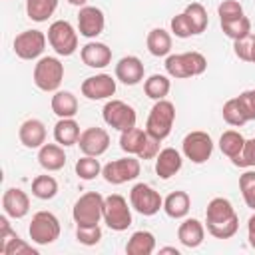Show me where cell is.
<instances>
[{
  "mask_svg": "<svg viewBox=\"0 0 255 255\" xmlns=\"http://www.w3.org/2000/svg\"><path fill=\"white\" fill-rule=\"evenodd\" d=\"M205 225L207 231L217 239L233 237L239 229V217L231 201L225 197H213L205 209Z\"/></svg>",
  "mask_w": 255,
  "mask_h": 255,
  "instance_id": "1",
  "label": "cell"
},
{
  "mask_svg": "<svg viewBox=\"0 0 255 255\" xmlns=\"http://www.w3.org/2000/svg\"><path fill=\"white\" fill-rule=\"evenodd\" d=\"M207 68V60L199 52H183V54H171L165 60V72L171 78L183 80L191 76H201Z\"/></svg>",
  "mask_w": 255,
  "mask_h": 255,
  "instance_id": "2",
  "label": "cell"
},
{
  "mask_svg": "<svg viewBox=\"0 0 255 255\" xmlns=\"http://www.w3.org/2000/svg\"><path fill=\"white\" fill-rule=\"evenodd\" d=\"M173 122H175V106L169 102V100H157L147 116V122H145V131L155 137V139H165L169 133H171V128H173Z\"/></svg>",
  "mask_w": 255,
  "mask_h": 255,
  "instance_id": "3",
  "label": "cell"
},
{
  "mask_svg": "<svg viewBox=\"0 0 255 255\" xmlns=\"http://www.w3.org/2000/svg\"><path fill=\"white\" fill-rule=\"evenodd\" d=\"M104 195L98 191L84 193L72 209V217L76 225H100V219H104Z\"/></svg>",
  "mask_w": 255,
  "mask_h": 255,
  "instance_id": "4",
  "label": "cell"
},
{
  "mask_svg": "<svg viewBox=\"0 0 255 255\" xmlns=\"http://www.w3.org/2000/svg\"><path fill=\"white\" fill-rule=\"evenodd\" d=\"M64 80V64L54 56H44L34 66V84L42 92H58Z\"/></svg>",
  "mask_w": 255,
  "mask_h": 255,
  "instance_id": "5",
  "label": "cell"
},
{
  "mask_svg": "<svg viewBox=\"0 0 255 255\" xmlns=\"http://www.w3.org/2000/svg\"><path fill=\"white\" fill-rule=\"evenodd\" d=\"M28 233L36 245H50L60 237V221L52 211H38L32 215Z\"/></svg>",
  "mask_w": 255,
  "mask_h": 255,
  "instance_id": "6",
  "label": "cell"
},
{
  "mask_svg": "<svg viewBox=\"0 0 255 255\" xmlns=\"http://www.w3.org/2000/svg\"><path fill=\"white\" fill-rule=\"evenodd\" d=\"M48 42L58 56H72L78 50V32L68 20H56L48 28Z\"/></svg>",
  "mask_w": 255,
  "mask_h": 255,
  "instance_id": "7",
  "label": "cell"
},
{
  "mask_svg": "<svg viewBox=\"0 0 255 255\" xmlns=\"http://www.w3.org/2000/svg\"><path fill=\"white\" fill-rule=\"evenodd\" d=\"M104 221L112 231H126L131 225V209L120 193H112L104 199Z\"/></svg>",
  "mask_w": 255,
  "mask_h": 255,
  "instance_id": "8",
  "label": "cell"
},
{
  "mask_svg": "<svg viewBox=\"0 0 255 255\" xmlns=\"http://www.w3.org/2000/svg\"><path fill=\"white\" fill-rule=\"evenodd\" d=\"M102 116H104V122L110 128L118 129V131H126V129L135 128V120H137L135 110L129 104L122 102V100H110V102H106V106L102 110Z\"/></svg>",
  "mask_w": 255,
  "mask_h": 255,
  "instance_id": "9",
  "label": "cell"
},
{
  "mask_svg": "<svg viewBox=\"0 0 255 255\" xmlns=\"http://www.w3.org/2000/svg\"><path fill=\"white\" fill-rule=\"evenodd\" d=\"M129 205L137 213H141L145 217H151L159 209H163V199H161V195L151 185H147V183H135L131 187V191H129Z\"/></svg>",
  "mask_w": 255,
  "mask_h": 255,
  "instance_id": "10",
  "label": "cell"
},
{
  "mask_svg": "<svg viewBox=\"0 0 255 255\" xmlns=\"http://www.w3.org/2000/svg\"><path fill=\"white\" fill-rule=\"evenodd\" d=\"M139 157H122V159H114L110 163H106L102 167V175L108 183L112 185H122L126 181H131L139 175Z\"/></svg>",
  "mask_w": 255,
  "mask_h": 255,
  "instance_id": "11",
  "label": "cell"
},
{
  "mask_svg": "<svg viewBox=\"0 0 255 255\" xmlns=\"http://www.w3.org/2000/svg\"><path fill=\"white\" fill-rule=\"evenodd\" d=\"M183 155L193 163H205L213 153V139L207 131H189L181 141Z\"/></svg>",
  "mask_w": 255,
  "mask_h": 255,
  "instance_id": "12",
  "label": "cell"
},
{
  "mask_svg": "<svg viewBox=\"0 0 255 255\" xmlns=\"http://www.w3.org/2000/svg\"><path fill=\"white\" fill-rule=\"evenodd\" d=\"M46 36L40 30H24L14 38V54L22 60H36L46 48Z\"/></svg>",
  "mask_w": 255,
  "mask_h": 255,
  "instance_id": "13",
  "label": "cell"
},
{
  "mask_svg": "<svg viewBox=\"0 0 255 255\" xmlns=\"http://www.w3.org/2000/svg\"><path fill=\"white\" fill-rule=\"evenodd\" d=\"M78 145L82 149L84 155H94V157H100L102 153L108 151L110 147V133L104 129V128H86L82 133H80V139H78Z\"/></svg>",
  "mask_w": 255,
  "mask_h": 255,
  "instance_id": "14",
  "label": "cell"
},
{
  "mask_svg": "<svg viewBox=\"0 0 255 255\" xmlns=\"http://www.w3.org/2000/svg\"><path fill=\"white\" fill-rule=\"evenodd\" d=\"M116 94V80L108 74H96L82 82V96L88 100H108Z\"/></svg>",
  "mask_w": 255,
  "mask_h": 255,
  "instance_id": "15",
  "label": "cell"
},
{
  "mask_svg": "<svg viewBox=\"0 0 255 255\" xmlns=\"http://www.w3.org/2000/svg\"><path fill=\"white\" fill-rule=\"evenodd\" d=\"M106 18L104 12L96 6H82L78 14V30L84 38H96L104 32Z\"/></svg>",
  "mask_w": 255,
  "mask_h": 255,
  "instance_id": "16",
  "label": "cell"
},
{
  "mask_svg": "<svg viewBox=\"0 0 255 255\" xmlns=\"http://www.w3.org/2000/svg\"><path fill=\"white\" fill-rule=\"evenodd\" d=\"M2 207L4 213L12 219H22L30 211V197L20 187H10L2 195Z\"/></svg>",
  "mask_w": 255,
  "mask_h": 255,
  "instance_id": "17",
  "label": "cell"
},
{
  "mask_svg": "<svg viewBox=\"0 0 255 255\" xmlns=\"http://www.w3.org/2000/svg\"><path fill=\"white\" fill-rule=\"evenodd\" d=\"M116 78L126 86H135L143 80V64L137 56H124L116 64Z\"/></svg>",
  "mask_w": 255,
  "mask_h": 255,
  "instance_id": "18",
  "label": "cell"
},
{
  "mask_svg": "<svg viewBox=\"0 0 255 255\" xmlns=\"http://www.w3.org/2000/svg\"><path fill=\"white\" fill-rule=\"evenodd\" d=\"M18 137H20L22 145H26L30 149H36V147L40 149L46 143V126L36 118L26 120L18 129Z\"/></svg>",
  "mask_w": 255,
  "mask_h": 255,
  "instance_id": "19",
  "label": "cell"
},
{
  "mask_svg": "<svg viewBox=\"0 0 255 255\" xmlns=\"http://www.w3.org/2000/svg\"><path fill=\"white\" fill-rule=\"evenodd\" d=\"M181 163H183L181 153L177 149H173V147H165L155 157V173L161 179H169L181 169Z\"/></svg>",
  "mask_w": 255,
  "mask_h": 255,
  "instance_id": "20",
  "label": "cell"
},
{
  "mask_svg": "<svg viewBox=\"0 0 255 255\" xmlns=\"http://www.w3.org/2000/svg\"><path fill=\"white\" fill-rule=\"evenodd\" d=\"M80 56L88 68H106L112 62V50L102 42H88Z\"/></svg>",
  "mask_w": 255,
  "mask_h": 255,
  "instance_id": "21",
  "label": "cell"
},
{
  "mask_svg": "<svg viewBox=\"0 0 255 255\" xmlns=\"http://www.w3.org/2000/svg\"><path fill=\"white\" fill-rule=\"evenodd\" d=\"M203 237H205V227L199 219H185L177 229V239L187 249L199 247L203 243Z\"/></svg>",
  "mask_w": 255,
  "mask_h": 255,
  "instance_id": "22",
  "label": "cell"
},
{
  "mask_svg": "<svg viewBox=\"0 0 255 255\" xmlns=\"http://www.w3.org/2000/svg\"><path fill=\"white\" fill-rule=\"evenodd\" d=\"M38 163L46 169V171H58L66 165V153H64V145L56 143H44L38 151Z\"/></svg>",
  "mask_w": 255,
  "mask_h": 255,
  "instance_id": "23",
  "label": "cell"
},
{
  "mask_svg": "<svg viewBox=\"0 0 255 255\" xmlns=\"http://www.w3.org/2000/svg\"><path fill=\"white\" fill-rule=\"evenodd\" d=\"M80 133V126L74 118H60V122L54 126V139L64 147L78 143Z\"/></svg>",
  "mask_w": 255,
  "mask_h": 255,
  "instance_id": "24",
  "label": "cell"
},
{
  "mask_svg": "<svg viewBox=\"0 0 255 255\" xmlns=\"http://www.w3.org/2000/svg\"><path fill=\"white\" fill-rule=\"evenodd\" d=\"M189 207H191V199L185 191H171L163 199V211L171 219H183L189 213Z\"/></svg>",
  "mask_w": 255,
  "mask_h": 255,
  "instance_id": "25",
  "label": "cell"
},
{
  "mask_svg": "<svg viewBox=\"0 0 255 255\" xmlns=\"http://www.w3.org/2000/svg\"><path fill=\"white\" fill-rule=\"evenodd\" d=\"M155 251V237L149 231H135L128 239L126 253L128 255H151Z\"/></svg>",
  "mask_w": 255,
  "mask_h": 255,
  "instance_id": "26",
  "label": "cell"
},
{
  "mask_svg": "<svg viewBox=\"0 0 255 255\" xmlns=\"http://www.w3.org/2000/svg\"><path fill=\"white\" fill-rule=\"evenodd\" d=\"M52 112L58 118H74L78 114V100L72 92L58 90L52 96Z\"/></svg>",
  "mask_w": 255,
  "mask_h": 255,
  "instance_id": "27",
  "label": "cell"
},
{
  "mask_svg": "<svg viewBox=\"0 0 255 255\" xmlns=\"http://www.w3.org/2000/svg\"><path fill=\"white\" fill-rule=\"evenodd\" d=\"M147 135H149V133H147L145 129H139V128L126 129V131H122V135H120V147H122L126 153L137 157V155L141 153L143 145H145Z\"/></svg>",
  "mask_w": 255,
  "mask_h": 255,
  "instance_id": "28",
  "label": "cell"
},
{
  "mask_svg": "<svg viewBox=\"0 0 255 255\" xmlns=\"http://www.w3.org/2000/svg\"><path fill=\"white\" fill-rule=\"evenodd\" d=\"M147 50L151 56L155 58H161V56H167L171 52V36L169 32H165L163 28H153L149 34H147Z\"/></svg>",
  "mask_w": 255,
  "mask_h": 255,
  "instance_id": "29",
  "label": "cell"
},
{
  "mask_svg": "<svg viewBox=\"0 0 255 255\" xmlns=\"http://www.w3.org/2000/svg\"><path fill=\"white\" fill-rule=\"evenodd\" d=\"M58 8V0H26V14L34 22H46Z\"/></svg>",
  "mask_w": 255,
  "mask_h": 255,
  "instance_id": "30",
  "label": "cell"
},
{
  "mask_svg": "<svg viewBox=\"0 0 255 255\" xmlns=\"http://www.w3.org/2000/svg\"><path fill=\"white\" fill-rule=\"evenodd\" d=\"M169 90H171V82H169V78L167 76H163V74H153V76H149L145 82H143V92H145V96L147 98H151V100H163L167 94H169Z\"/></svg>",
  "mask_w": 255,
  "mask_h": 255,
  "instance_id": "31",
  "label": "cell"
},
{
  "mask_svg": "<svg viewBox=\"0 0 255 255\" xmlns=\"http://www.w3.org/2000/svg\"><path fill=\"white\" fill-rule=\"evenodd\" d=\"M183 14H185V18H187V22H189V26H191V30H193V36L205 32V28H207V24H209V18H207V10L203 8V4L191 2V4L185 6Z\"/></svg>",
  "mask_w": 255,
  "mask_h": 255,
  "instance_id": "32",
  "label": "cell"
},
{
  "mask_svg": "<svg viewBox=\"0 0 255 255\" xmlns=\"http://www.w3.org/2000/svg\"><path fill=\"white\" fill-rule=\"evenodd\" d=\"M243 145H245V137L239 131H235V129H227L219 137V149L229 159H233L235 155H239L241 149H243Z\"/></svg>",
  "mask_w": 255,
  "mask_h": 255,
  "instance_id": "33",
  "label": "cell"
},
{
  "mask_svg": "<svg viewBox=\"0 0 255 255\" xmlns=\"http://www.w3.org/2000/svg\"><path fill=\"white\" fill-rule=\"evenodd\" d=\"M58 193V181L52 175H36L32 181V195L38 199H52Z\"/></svg>",
  "mask_w": 255,
  "mask_h": 255,
  "instance_id": "34",
  "label": "cell"
},
{
  "mask_svg": "<svg viewBox=\"0 0 255 255\" xmlns=\"http://www.w3.org/2000/svg\"><path fill=\"white\" fill-rule=\"evenodd\" d=\"M221 114H223V120H225L229 126H233V128H241V126H245V124L249 122L237 98H231V100H227V102L223 104V110H221Z\"/></svg>",
  "mask_w": 255,
  "mask_h": 255,
  "instance_id": "35",
  "label": "cell"
},
{
  "mask_svg": "<svg viewBox=\"0 0 255 255\" xmlns=\"http://www.w3.org/2000/svg\"><path fill=\"white\" fill-rule=\"evenodd\" d=\"M221 30L227 38L239 40V38H245L247 34H251V20L247 16H241L235 20H225V22H221Z\"/></svg>",
  "mask_w": 255,
  "mask_h": 255,
  "instance_id": "36",
  "label": "cell"
},
{
  "mask_svg": "<svg viewBox=\"0 0 255 255\" xmlns=\"http://www.w3.org/2000/svg\"><path fill=\"white\" fill-rule=\"evenodd\" d=\"M102 173V165L94 155H84L76 161V175L84 181H90Z\"/></svg>",
  "mask_w": 255,
  "mask_h": 255,
  "instance_id": "37",
  "label": "cell"
},
{
  "mask_svg": "<svg viewBox=\"0 0 255 255\" xmlns=\"http://www.w3.org/2000/svg\"><path fill=\"white\" fill-rule=\"evenodd\" d=\"M239 189L245 205L255 211V171H245L239 177Z\"/></svg>",
  "mask_w": 255,
  "mask_h": 255,
  "instance_id": "38",
  "label": "cell"
},
{
  "mask_svg": "<svg viewBox=\"0 0 255 255\" xmlns=\"http://www.w3.org/2000/svg\"><path fill=\"white\" fill-rule=\"evenodd\" d=\"M76 239L82 245H98L102 239V229L100 225H76Z\"/></svg>",
  "mask_w": 255,
  "mask_h": 255,
  "instance_id": "39",
  "label": "cell"
},
{
  "mask_svg": "<svg viewBox=\"0 0 255 255\" xmlns=\"http://www.w3.org/2000/svg\"><path fill=\"white\" fill-rule=\"evenodd\" d=\"M231 161L237 167H255V137L253 139H245V145H243L241 153L235 155Z\"/></svg>",
  "mask_w": 255,
  "mask_h": 255,
  "instance_id": "40",
  "label": "cell"
},
{
  "mask_svg": "<svg viewBox=\"0 0 255 255\" xmlns=\"http://www.w3.org/2000/svg\"><path fill=\"white\" fill-rule=\"evenodd\" d=\"M0 253H2V255H38V251H36L32 245H28L26 241H22L18 235L12 237Z\"/></svg>",
  "mask_w": 255,
  "mask_h": 255,
  "instance_id": "41",
  "label": "cell"
},
{
  "mask_svg": "<svg viewBox=\"0 0 255 255\" xmlns=\"http://www.w3.org/2000/svg\"><path fill=\"white\" fill-rule=\"evenodd\" d=\"M217 14H219V20L225 22V20H235V18H241L243 16V6L237 2V0H223L217 8Z\"/></svg>",
  "mask_w": 255,
  "mask_h": 255,
  "instance_id": "42",
  "label": "cell"
},
{
  "mask_svg": "<svg viewBox=\"0 0 255 255\" xmlns=\"http://www.w3.org/2000/svg\"><path fill=\"white\" fill-rule=\"evenodd\" d=\"M253 40L255 36L253 34H247L245 38H239V40H233V52L239 60L243 62H251V48H253Z\"/></svg>",
  "mask_w": 255,
  "mask_h": 255,
  "instance_id": "43",
  "label": "cell"
},
{
  "mask_svg": "<svg viewBox=\"0 0 255 255\" xmlns=\"http://www.w3.org/2000/svg\"><path fill=\"white\" fill-rule=\"evenodd\" d=\"M171 32L177 38H189V36H193V30H191V26H189V22H187V18H185L183 12L171 18Z\"/></svg>",
  "mask_w": 255,
  "mask_h": 255,
  "instance_id": "44",
  "label": "cell"
},
{
  "mask_svg": "<svg viewBox=\"0 0 255 255\" xmlns=\"http://www.w3.org/2000/svg\"><path fill=\"white\" fill-rule=\"evenodd\" d=\"M237 100H239L243 112L247 114V120L253 122V120H255V90H245V92H241V94L237 96Z\"/></svg>",
  "mask_w": 255,
  "mask_h": 255,
  "instance_id": "45",
  "label": "cell"
},
{
  "mask_svg": "<svg viewBox=\"0 0 255 255\" xmlns=\"http://www.w3.org/2000/svg\"><path fill=\"white\" fill-rule=\"evenodd\" d=\"M16 237V231H12L10 223H8V215H0V251L6 247V243Z\"/></svg>",
  "mask_w": 255,
  "mask_h": 255,
  "instance_id": "46",
  "label": "cell"
},
{
  "mask_svg": "<svg viewBox=\"0 0 255 255\" xmlns=\"http://www.w3.org/2000/svg\"><path fill=\"white\" fill-rule=\"evenodd\" d=\"M247 231L249 233H255V213L249 217V221H247Z\"/></svg>",
  "mask_w": 255,
  "mask_h": 255,
  "instance_id": "47",
  "label": "cell"
},
{
  "mask_svg": "<svg viewBox=\"0 0 255 255\" xmlns=\"http://www.w3.org/2000/svg\"><path fill=\"white\" fill-rule=\"evenodd\" d=\"M159 253H173V255H179V249H175V247H161Z\"/></svg>",
  "mask_w": 255,
  "mask_h": 255,
  "instance_id": "48",
  "label": "cell"
},
{
  "mask_svg": "<svg viewBox=\"0 0 255 255\" xmlns=\"http://www.w3.org/2000/svg\"><path fill=\"white\" fill-rule=\"evenodd\" d=\"M68 2H70L72 6H80V8H82V6H86L88 0H68Z\"/></svg>",
  "mask_w": 255,
  "mask_h": 255,
  "instance_id": "49",
  "label": "cell"
},
{
  "mask_svg": "<svg viewBox=\"0 0 255 255\" xmlns=\"http://www.w3.org/2000/svg\"><path fill=\"white\" fill-rule=\"evenodd\" d=\"M247 239H249V245L255 249V233H249V235H247Z\"/></svg>",
  "mask_w": 255,
  "mask_h": 255,
  "instance_id": "50",
  "label": "cell"
},
{
  "mask_svg": "<svg viewBox=\"0 0 255 255\" xmlns=\"http://www.w3.org/2000/svg\"><path fill=\"white\" fill-rule=\"evenodd\" d=\"M251 62L255 64V40H253V48H251Z\"/></svg>",
  "mask_w": 255,
  "mask_h": 255,
  "instance_id": "51",
  "label": "cell"
}]
</instances>
